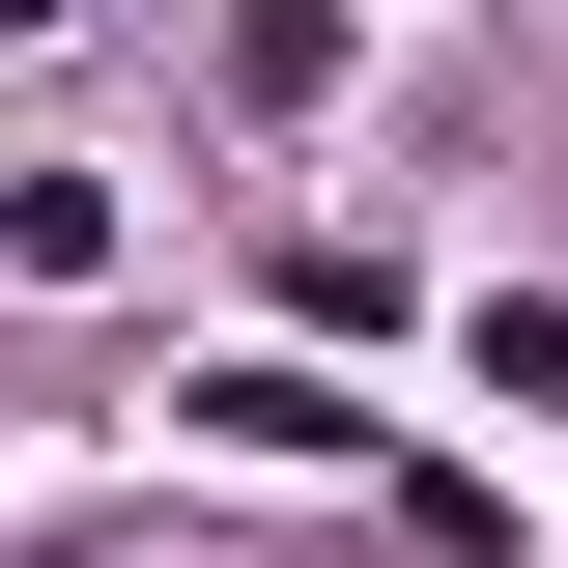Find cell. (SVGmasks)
I'll return each instance as SVG.
<instances>
[{
  "label": "cell",
  "mask_w": 568,
  "mask_h": 568,
  "mask_svg": "<svg viewBox=\"0 0 568 568\" xmlns=\"http://www.w3.org/2000/svg\"><path fill=\"white\" fill-rule=\"evenodd\" d=\"M0 284H114V171H0Z\"/></svg>",
  "instance_id": "6da1fadb"
},
{
  "label": "cell",
  "mask_w": 568,
  "mask_h": 568,
  "mask_svg": "<svg viewBox=\"0 0 568 568\" xmlns=\"http://www.w3.org/2000/svg\"><path fill=\"white\" fill-rule=\"evenodd\" d=\"M455 342H484V398H568V284H484Z\"/></svg>",
  "instance_id": "3957f363"
},
{
  "label": "cell",
  "mask_w": 568,
  "mask_h": 568,
  "mask_svg": "<svg viewBox=\"0 0 568 568\" xmlns=\"http://www.w3.org/2000/svg\"><path fill=\"white\" fill-rule=\"evenodd\" d=\"M200 426H227V455H369L342 369H200Z\"/></svg>",
  "instance_id": "7a4b0ae2"
}]
</instances>
